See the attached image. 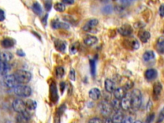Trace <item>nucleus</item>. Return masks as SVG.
I'll return each instance as SVG.
<instances>
[{"label":"nucleus","instance_id":"473e14b6","mask_svg":"<svg viewBox=\"0 0 164 123\" xmlns=\"http://www.w3.org/2000/svg\"><path fill=\"white\" fill-rule=\"evenodd\" d=\"M55 74L58 78H61L65 74L64 69L62 67H57L55 69Z\"/></svg>","mask_w":164,"mask_h":123},{"label":"nucleus","instance_id":"c03bdc74","mask_svg":"<svg viewBox=\"0 0 164 123\" xmlns=\"http://www.w3.org/2000/svg\"><path fill=\"white\" fill-rule=\"evenodd\" d=\"M122 123H133V119L130 117H127L126 118H124V119L123 120Z\"/></svg>","mask_w":164,"mask_h":123},{"label":"nucleus","instance_id":"79ce46f5","mask_svg":"<svg viewBox=\"0 0 164 123\" xmlns=\"http://www.w3.org/2000/svg\"><path fill=\"white\" fill-rule=\"evenodd\" d=\"M78 45H76V43L72 45L71 47V52L72 53H75L77 51V50H78Z\"/></svg>","mask_w":164,"mask_h":123},{"label":"nucleus","instance_id":"a211bd4d","mask_svg":"<svg viewBox=\"0 0 164 123\" xmlns=\"http://www.w3.org/2000/svg\"><path fill=\"white\" fill-rule=\"evenodd\" d=\"M138 36L141 42L146 43L148 42V40L150 39V38H151V34L148 31L141 30L139 32Z\"/></svg>","mask_w":164,"mask_h":123},{"label":"nucleus","instance_id":"cd10ccee","mask_svg":"<svg viewBox=\"0 0 164 123\" xmlns=\"http://www.w3.org/2000/svg\"><path fill=\"white\" fill-rule=\"evenodd\" d=\"M54 44H55V48L58 51L61 52L65 51L66 44L64 42H63L62 40H57L56 41L55 43H54Z\"/></svg>","mask_w":164,"mask_h":123},{"label":"nucleus","instance_id":"f3484780","mask_svg":"<svg viewBox=\"0 0 164 123\" xmlns=\"http://www.w3.org/2000/svg\"><path fill=\"white\" fill-rule=\"evenodd\" d=\"M89 96L93 101H98L101 97V91L98 88L91 89L89 92Z\"/></svg>","mask_w":164,"mask_h":123},{"label":"nucleus","instance_id":"f257e3e1","mask_svg":"<svg viewBox=\"0 0 164 123\" xmlns=\"http://www.w3.org/2000/svg\"><path fill=\"white\" fill-rule=\"evenodd\" d=\"M131 108L134 111L139 110L142 105V95L139 89H134L131 93Z\"/></svg>","mask_w":164,"mask_h":123},{"label":"nucleus","instance_id":"a19ab883","mask_svg":"<svg viewBox=\"0 0 164 123\" xmlns=\"http://www.w3.org/2000/svg\"><path fill=\"white\" fill-rule=\"evenodd\" d=\"M159 15L161 17H164V4H162L160 6V8H159Z\"/></svg>","mask_w":164,"mask_h":123},{"label":"nucleus","instance_id":"49530a36","mask_svg":"<svg viewBox=\"0 0 164 123\" xmlns=\"http://www.w3.org/2000/svg\"><path fill=\"white\" fill-rule=\"evenodd\" d=\"M62 2L64 4H72L75 3L73 0H63Z\"/></svg>","mask_w":164,"mask_h":123},{"label":"nucleus","instance_id":"9b49d317","mask_svg":"<svg viewBox=\"0 0 164 123\" xmlns=\"http://www.w3.org/2000/svg\"><path fill=\"white\" fill-rule=\"evenodd\" d=\"M99 24V21L97 19H91L89 20L86 23L83 25V29L85 31H92L94 28L98 26Z\"/></svg>","mask_w":164,"mask_h":123},{"label":"nucleus","instance_id":"7ed1b4c3","mask_svg":"<svg viewBox=\"0 0 164 123\" xmlns=\"http://www.w3.org/2000/svg\"><path fill=\"white\" fill-rule=\"evenodd\" d=\"M13 90L16 95L19 97L27 98L31 94V89L30 86L26 85H18Z\"/></svg>","mask_w":164,"mask_h":123},{"label":"nucleus","instance_id":"2eb2a0df","mask_svg":"<svg viewBox=\"0 0 164 123\" xmlns=\"http://www.w3.org/2000/svg\"><path fill=\"white\" fill-rule=\"evenodd\" d=\"M126 94V90L123 86H120V87L116 89L113 92V95H114L115 99L120 100V101L125 96Z\"/></svg>","mask_w":164,"mask_h":123},{"label":"nucleus","instance_id":"4468645a","mask_svg":"<svg viewBox=\"0 0 164 123\" xmlns=\"http://www.w3.org/2000/svg\"><path fill=\"white\" fill-rule=\"evenodd\" d=\"M104 89L108 93H112L116 90V85L114 81L111 79L107 78L104 81Z\"/></svg>","mask_w":164,"mask_h":123},{"label":"nucleus","instance_id":"423d86ee","mask_svg":"<svg viewBox=\"0 0 164 123\" xmlns=\"http://www.w3.org/2000/svg\"><path fill=\"white\" fill-rule=\"evenodd\" d=\"M3 83L7 88L14 89L17 85V81L13 75H7L4 76Z\"/></svg>","mask_w":164,"mask_h":123},{"label":"nucleus","instance_id":"1a4fd4ad","mask_svg":"<svg viewBox=\"0 0 164 123\" xmlns=\"http://www.w3.org/2000/svg\"><path fill=\"white\" fill-rule=\"evenodd\" d=\"M118 32L123 37H129L133 33V28L128 24H124L118 28Z\"/></svg>","mask_w":164,"mask_h":123},{"label":"nucleus","instance_id":"9d476101","mask_svg":"<svg viewBox=\"0 0 164 123\" xmlns=\"http://www.w3.org/2000/svg\"><path fill=\"white\" fill-rule=\"evenodd\" d=\"M124 45L127 49H130L131 50L138 49L140 46L139 41L134 38L126 39L124 42Z\"/></svg>","mask_w":164,"mask_h":123},{"label":"nucleus","instance_id":"412c9836","mask_svg":"<svg viewBox=\"0 0 164 123\" xmlns=\"http://www.w3.org/2000/svg\"><path fill=\"white\" fill-rule=\"evenodd\" d=\"M13 54L8 51L0 52V62L8 63L13 58Z\"/></svg>","mask_w":164,"mask_h":123},{"label":"nucleus","instance_id":"b1692460","mask_svg":"<svg viewBox=\"0 0 164 123\" xmlns=\"http://www.w3.org/2000/svg\"><path fill=\"white\" fill-rule=\"evenodd\" d=\"M15 44V41L10 38H6L2 40L1 45L4 48H11Z\"/></svg>","mask_w":164,"mask_h":123},{"label":"nucleus","instance_id":"dca6fc26","mask_svg":"<svg viewBox=\"0 0 164 123\" xmlns=\"http://www.w3.org/2000/svg\"><path fill=\"white\" fill-rule=\"evenodd\" d=\"M158 76V72L154 69H148L144 73L145 78L148 81H152L155 79Z\"/></svg>","mask_w":164,"mask_h":123},{"label":"nucleus","instance_id":"aec40b11","mask_svg":"<svg viewBox=\"0 0 164 123\" xmlns=\"http://www.w3.org/2000/svg\"><path fill=\"white\" fill-rule=\"evenodd\" d=\"M10 70V66L9 63L0 62V76H6Z\"/></svg>","mask_w":164,"mask_h":123},{"label":"nucleus","instance_id":"8fccbe9b","mask_svg":"<svg viewBox=\"0 0 164 123\" xmlns=\"http://www.w3.org/2000/svg\"><path fill=\"white\" fill-rule=\"evenodd\" d=\"M48 14H46V15H45V17H44V18H43V19H42V22H43V24L44 25H46V23H47V19H48Z\"/></svg>","mask_w":164,"mask_h":123},{"label":"nucleus","instance_id":"37998d69","mask_svg":"<svg viewBox=\"0 0 164 123\" xmlns=\"http://www.w3.org/2000/svg\"><path fill=\"white\" fill-rule=\"evenodd\" d=\"M5 19V13H4V12L0 9V22L3 21Z\"/></svg>","mask_w":164,"mask_h":123},{"label":"nucleus","instance_id":"393cba45","mask_svg":"<svg viewBox=\"0 0 164 123\" xmlns=\"http://www.w3.org/2000/svg\"><path fill=\"white\" fill-rule=\"evenodd\" d=\"M25 104L26 107V110L29 111L34 110L35 109L37 108V103L33 99H28L25 101Z\"/></svg>","mask_w":164,"mask_h":123},{"label":"nucleus","instance_id":"c85d7f7f","mask_svg":"<svg viewBox=\"0 0 164 123\" xmlns=\"http://www.w3.org/2000/svg\"><path fill=\"white\" fill-rule=\"evenodd\" d=\"M50 92H51V96L53 99V101L55 102L58 99V93L57 90L56 88V85L54 84H52L51 85V89H50Z\"/></svg>","mask_w":164,"mask_h":123},{"label":"nucleus","instance_id":"c756f323","mask_svg":"<svg viewBox=\"0 0 164 123\" xmlns=\"http://www.w3.org/2000/svg\"><path fill=\"white\" fill-rule=\"evenodd\" d=\"M54 10L59 12H63L65 10L66 6L62 2H56L54 4Z\"/></svg>","mask_w":164,"mask_h":123},{"label":"nucleus","instance_id":"a878e982","mask_svg":"<svg viewBox=\"0 0 164 123\" xmlns=\"http://www.w3.org/2000/svg\"><path fill=\"white\" fill-rule=\"evenodd\" d=\"M154 57H155V54L151 50L146 51L143 54V59L145 62L151 61L153 60Z\"/></svg>","mask_w":164,"mask_h":123},{"label":"nucleus","instance_id":"e433bc0d","mask_svg":"<svg viewBox=\"0 0 164 123\" xmlns=\"http://www.w3.org/2000/svg\"><path fill=\"white\" fill-rule=\"evenodd\" d=\"M52 7V2L51 1H44V8L46 11H50Z\"/></svg>","mask_w":164,"mask_h":123},{"label":"nucleus","instance_id":"ea45409f","mask_svg":"<svg viewBox=\"0 0 164 123\" xmlns=\"http://www.w3.org/2000/svg\"><path fill=\"white\" fill-rule=\"evenodd\" d=\"M69 76V78L71 80H72V81L75 80V79H76V74H75V71L74 69H71L70 71Z\"/></svg>","mask_w":164,"mask_h":123},{"label":"nucleus","instance_id":"7c9ffc66","mask_svg":"<svg viewBox=\"0 0 164 123\" xmlns=\"http://www.w3.org/2000/svg\"><path fill=\"white\" fill-rule=\"evenodd\" d=\"M111 104L113 108V110H114L116 112L119 110L121 108V101L117 99H114L111 103Z\"/></svg>","mask_w":164,"mask_h":123},{"label":"nucleus","instance_id":"58836bf2","mask_svg":"<svg viewBox=\"0 0 164 123\" xmlns=\"http://www.w3.org/2000/svg\"><path fill=\"white\" fill-rule=\"evenodd\" d=\"M88 123H103V121L98 117H93L89 121Z\"/></svg>","mask_w":164,"mask_h":123},{"label":"nucleus","instance_id":"f8f14e48","mask_svg":"<svg viewBox=\"0 0 164 123\" xmlns=\"http://www.w3.org/2000/svg\"><path fill=\"white\" fill-rule=\"evenodd\" d=\"M30 113L26 110L22 113H18L16 116V123H28L30 119Z\"/></svg>","mask_w":164,"mask_h":123},{"label":"nucleus","instance_id":"f704fd0d","mask_svg":"<svg viewBox=\"0 0 164 123\" xmlns=\"http://www.w3.org/2000/svg\"><path fill=\"white\" fill-rule=\"evenodd\" d=\"M164 120V107L162 108V110H160V113H159L157 120V123H162Z\"/></svg>","mask_w":164,"mask_h":123},{"label":"nucleus","instance_id":"c9c22d12","mask_svg":"<svg viewBox=\"0 0 164 123\" xmlns=\"http://www.w3.org/2000/svg\"><path fill=\"white\" fill-rule=\"evenodd\" d=\"M133 85H134V84L133 82H132L131 80H128L126 82L123 87H124L126 90H130L131 89L133 88Z\"/></svg>","mask_w":164,"mask_h":123},{"label":"nucleus","instance_id":"39448f33","mask_svg":"<svg viewBox=\"0 0 164 123\" xmlns=\"http://www.w3.org/2000/svg\"><path fill=\"white\" fill-rule=\"evenodd\" d=\"M12 108L13 110L18 113H22L27 110L25 102L21 99H16L12 102Z\"/></svg>","mask_w":164,"mask_h":123},{"label":"nucleus","instance_id":"09e8293b","mask_svg":"<svg viewBox=\"0 0 164 123\" xmlns=\"http://www.w3.org/2000/svg\"><path fill=\"white\" fill-rule=\"evenodd\" d=\"M104 123H113L112 120L111 118H109V117H107V119H105V121H104Z\"/></svg>","mask_w":164,"mask_h":123},{"label":"nucleus","instance_id":"de8ad7c7","mask_svg":"<svg viewBox=\"0 0 164 123\" xmlns=\"http://www.w3.org/2000/svg\"><path fill=\"white\" fill-rule=\"evenodd\" d=\"M60 90H61V92L63 93V90H65V83L63 81H62L60 84Z\"/></svg>","mask_w":164,"mask_h":123},{"label":"nucleus","instance_id":"2f4dec72","mask_svg":"<svg viewBox=\"0 0 164 123\" xmlns=\"http://www.w3.org/2000/svg\"><path fill=\"white\" fill-rule=\"evenodd\" d=\"M113 11V7L111 4H107V5L104 6L103 9H102V12L105 15H108L112 13Z\"/></svg>","mask_w":164,"mask_h":123},{"label":"nucleus","instance_id":"4c0bfd02","mask_svg":"<svg viewBox=\"0 0 164 123\" xmlns=\"http://www.w3.org/2000/svg\"><path fill=\"white\" fill-rule=\"evenodd\" d=\"M154 118V113H151L148 116L146 119H145V123H151Z\"/></svg>","mask_w":164,"mask_h":123},{"label":"nucleus","instance_id":"6e6552de","mask_svg":"<svg viewBox=\"0 0 164 123\" xmlns=\"http://www.w3.org/2000/svg\"><path fill=\"white\" fill-rule=\"evenodd\" d=\"M121 108L124 111H127L131 108V93H127L125 96L121 100Z\"/></svg>","mask_w":164,"mask_h":123},{"label":"nucleus","instance_id":"ddd939ff","mask_svg":"<svg viewBox=\"0 0 164 123\" xmlns=\"http://www.w3.org/2000/svg\"><path fill=\"white\" fill-rule=\"evenodd\" d=\"M51 25L52 28L54 29H58V28H64L68 29L69 28V25L66 22L60 21L58 19H54L51 21Z\"/></svg>","mask_w":164,"mask_h":123},{"label":"nucleus","instance_id":"20e7f679","mask_svg":"<svg viewBox=\"0 0 164 123\" xmlns=\"http://www.w3.org/2000/svg\"><path fill=\"white\" fill-rule=\"evenodd\" d=\"M99 108L100 112L104 117H108L113 110L111 103H109L107 100H103L100 102L99 104Z\"/></svg>","mask_w":164,"mask_h":123},{"label":"nucleus","instance_id":"4be33fe9","mask_svg":"<svg viewBox=\"0 0 164 123\" xmlns=\"http://www.w3.org/2000/svg\"><path fill=\"white\" fill-rule=\"evenodd\" d=\"M98 38L96 37H95V36L92 35L87 36V37H86L83 40L84 44L86 45H87V46H92V45H95L98 42Z\"/></svg>","mask_w":164,"mask_h":123},{"label":"nucleus","instance_id":"6ab92c4d","mask_svg":"<svg viewBox=\"0 0 164 123\" xmlns=\"http://www.w3.org/2000/svg\"><path fill=\"white\" fill-rule=\"evenodd\" d=\"M124 119V113H122V112L121 110L116 111L112 118V120L113 123H122V122Z\"/></svg>","mask_w":164,"mask_h":123},{"label":"nucleus","instance_id":"72a5a7b5","mask_svg":"<svg viewBox=\"0 0 164 123\" xmlns=\"http://www.w3.org/2000/svg\"><path fill=\"white\" fill-rule=\"evenodd\" d=\"M90 69L91 75L92 76L95 75V72H96V67H95V62L94 60H90Z\"/></svg>","mask_w":164,"mask_h":123},{"label":"nucleus","instance_id":"3c124183","mask_svg":"<svg viewBox=\"0 0 164 123\" xmlns=\"http://www.w3.org/2000/svg\"><path fill=\"white\" fill-rule=\"evenodd\" d=\"M133 123H142V122L140 120H137V121H135Z\"/></svg>","mask_w":164,"mask_h":123},{"label":"nucleus","instance_id":"a18cd8bd","mask_svg":"<svg viewBox=\"0 0 164 123\" xmlns=\"http://www.w3.org/2000/svg\"><path fill=\"white\" fill-rule=\"evenodd\" d=\"M16 53L18 56L21 57H24L25 56V53L24 51H22V50H21V49L17 50Z\"/></svg>","mask_w":164,"mask_h":123},{"label":"nucleus","instance_id":"0eeeda50","mask_svg":"<svg viewBox=\"0 0 164 123\" xmlns=\"http://www.w3.org/2000/svg\"><path fill=\"white\" fill-rule=\"evenodd\" d=\"M162 85L160 81H156L153 85V98L154 101H158L160 99L162 92Z\"/></svg>","mask_w":164,"mask_h":123},{"label":"nucleus","instance_id":"bb28decb","mask_svg":"<svg viewBox=\"0 0 164 123\" xmlns=\"http://www.w3.org/2000/svg\"><path fill=\"white\" fill-rule=\"evenodd\" d=\"M32 10L34 12L35 14L38 16L40 15L42 12V7L40 4V3L37 1H35L32 4Z\"/></svg>","mask_w":164,"mask_h":123},{"label":"nucleus","instance_id":"f03ea898","mask_svg":"<svg viewBox=\"0 0 164 123\" xmlns=\"http://www.w3.org/2000/svg\"><path fill=\"white\" fill-rule=\"evenodd\" d=\"M13 75L20 85H26L31 80V74L26 70H17Z\"/></svg>","mask_w":164,"mask_h":123},{"label":"nucleus","instance_id":"5701e85b","mask_svg":"<svg viewBox=\"0 0 164 123\" xmlns=\"http://www.w3.org/2000/svg\"><path fill=\"white\" fill-rule=\"evenodd\" d=\"M155 49L158 53L164 54V37L158 39L155 45Z\"/></svg>","mask_w":164,"mask_h":123}]
</instances>
